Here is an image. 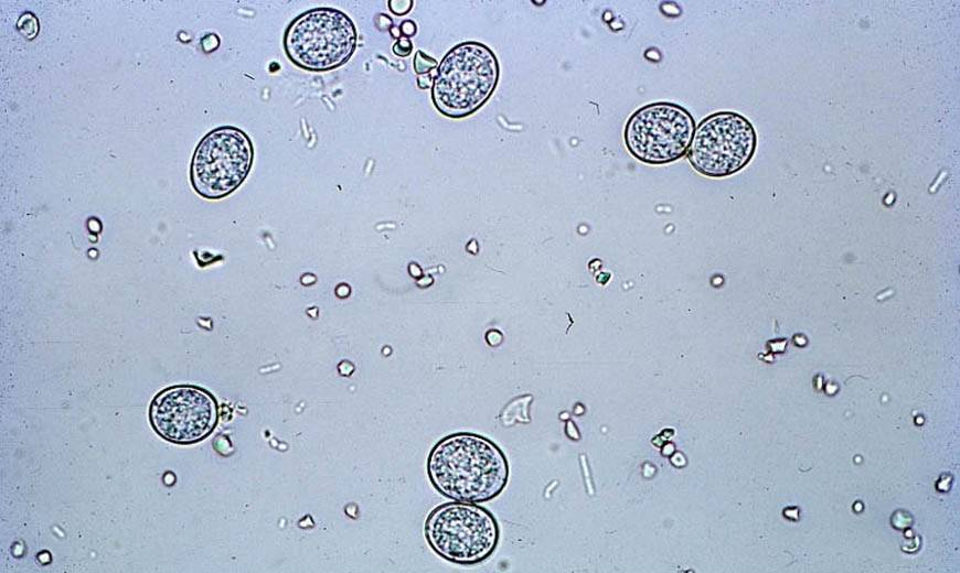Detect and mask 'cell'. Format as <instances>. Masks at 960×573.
Segmentation results:
<instances>
[{
    "instance_id": "8992f818",
    "label": "cell",
    "mask_w": 960,
    "mask_h": 573,
    "mask_svg": "<svg viewBox=\"0 0 960 573\" xmlns=\"http://www.w3.org/2000/svg\"><path fill=\"white\" fill-rule=\"evenodd\" d=\"M691 112L679 104L657 101L628 118L623 141L628 152L647 164H666L686 154L695 130Z\"/></svg>"
},
{
    "instance_id": "4fadbf2b",
    "label": "cell",
    "mask_w": 960,
    "mask_h": 573,
    "mask_svg": "<svg viewBox=\"0 0 960 573\" xmlns=\"http://www.w3.org/2000/svg\"><path fill=\"white\" fill-rule=\"evenodd\" d=\"M401 34L405 37L414 36L417 32V25L412 20H404L399 25Z\"/></svg>"
},
{
    "instance_id": "2e32d148",
    "label": "cell",
    "mask_w": 960,
    "mask_h": 573,
    "mask_svg": "<svg viewBox=\"0 0 960 573\" xmlns=\"http://www.w3.org/2000/svg\"><path fill=\"white\" fill-rule=\"evenodd\" d=\"M390 32H391V35H392L394 39H396V40H398V39L402 36V34H401V30H399V26H398V28H397V26H392L391 30H390Z\"/></svg>"
},
{
    "instance_id": "277c9868",
    "label": "cell",
    "mask_w": 960,
    "mask_h": 573,
    "mask_svg": "<svg viewBox=\"0 0 960 573\" xmlns=\"http://www.w3.org/2000/svg\"><path fill=\"white\" fill-rule=\"evenodd\" d=\"M425 538L442 559L472 565L494 552L500 529L494 516L486 508L454 500L429 512L425 521Z\"/></svg>"
},
{
    "instance_id": "5b68a950",
    "label": "cell",
    "mask_w": 960,
    "mask_h": 573,
    "mask_svg": "<svg viewBox=\"0 0 960 573\" xmlns=\"http://www.w3.org/2000/svg\"><path fill=\"white\" fill-rule=\"evenodd\" d=\"M757 149V132L748 118L721 110L695 127L686 152L692 167L708 177H725L743 170Z\"/></svg>"
},
{
    "instance_id": "ba28073f",
    "label": "cell",
    "mask_w": 960,
    "mask_h": 573,
    "mask_svg": "<svg viewBox=\"0 0 960 573\" xmlns=\"http://www.w3.org/2000/svg\"><path fill=\"white\" fill-rule=\"evenodd\" d=\"M218 420L216 399L205 389L191 385L168 387L149 406L153 430L174 444H194L207 437Z\"/></svg>"
},
{
    "instance_id": "9c48e42d",
    "label": "cell",
    "mask_w": 960,
    "mask_h": 573,
    "mask_svg": "<svg viewBox=\"0 0 960 573\" xmlns=\"http://www.w3.org/2000/svg\"><path fill=\"white\" fill-rule=\"evenodd\" d=\"M17 28L23 36L32 40L38 35L40 24L38 18L32 12H25L19 18Z\"/></svg>"
},
{
    "instance_id": "6da1fadb",
    "label": "cell",
    "mask_w": 960,
    "mask_h": 573,
    "mask_svg": "<svg viewBox=\"0 0 960 573\" xmlns=\"http://www.w3.org/2000/svg\"><path fill=\"white\" fill-rule=\"evenodd\" d=\"M433 486L455 501L486 502L498 497L509 480V463L491 440L458 432L439 440L427 458Z\"/></svg>"
},
{
    "instance_id": "8fae6325",
    "label": "cell",
    "mask_w": 960,
    "mask_h": 573,
    "mask_svg": "<svg viewBox=\"0 0 960 573\" xmlns=\"http://www.w3.org/2000/svg\"><path fill=\"white\" fill-rule=\"evenodd\" d=\"M392 51L395 55L399 57H407L413 51L412 41L408 37L401 36L393 44Z\"/></svg>"
},
{
    "instance_id": "3957f363",
    "label": "cell",
    "mask_w": 960,
    "mask_h": 573,
    "mask_svg": "<svg viewBox=\"0 0 960 573\" xmlns=\"http://www.w3.org/2000/svg\"><path fill=\"white\" fill-rule=\"evenodd\" d=\"M358 44L356 28L341 10L313 8L287 26L284 50L289 61L309 72H328L344 65Z\"/></svg>"
},
{
    "instance_id": "7a4b0ae2",
    "label": "cell",
    "mask_w": 960,
    "mask_h": 573,
    "mask_svg": "<svg viewBox=\"0 0 960 573\" xmlns=\"http://www.w3.org/2000/svg\"><path fill=\"white\" fill-rule=\"evenodd\" d=\"M499 78L500 64L488 45L461 42L445 54L437 67L430 93L433 104L445 117L466 118L489 100Z\"/></svg>"
},
{
    "instance_id": "7c38bea8",
    "label": "cell",
    "mask_w": 960,
    "mask_h": 573,
    "mask_svg": "<svg viewBox=\"0 0 960 573\" xmlns=\"http://www.w3.org/2000/svg\"><path fill=\"white\" fill-rule=\"evenodd\" d=\"M388 9L396 15H404L413 7V0H388Z\"/></svg>"
},
{
    "instance_id": "30bf717a",
    "label": "cell",
    "mask_w": 960,
    "mask_h": 573,
    "mask_svg": "<svg viewBox=\"0 0 960 573\" xmlns=\"http://www.w3.org/2000/svg\"><path fill=\"white\" fill-rule=\"evenodd\" d=\"M414 71L417 75L429 74L433 69L438 67L437 61L425 54L423 51L418 50L415 53L413 60Z\"/></svg>"
},
{
    "instance_id": "5bb4252c",
    "label": "cell",
    "mask_w": 960,
    "mask_h": 573,
    "mask_svg": "<svg viewBox=\"0 0 960 573\" xmlns=\"http://www.w3.org/2000/svg\"><path fill=\"white\" fill-rule=\"evenodd\" d=\"M434 77L430 74L418 75L417 77V86L420 89H427L430 84L433 85Z\"/></svg>"
},
{
    "instance_id": "52a82bcc",
    "label": "cell",
    "mask_w": 960,
    "mask_h": 573,
    "mask_svg": "<svg viewBox=\"0 0 960 573\" xmlns=\"http://www.w3.org/2000/svg\"><path fill=\"white\" fill-rule=\"evenodd\" d=\"M254 147L247 133L224 126L206 133L194 150L190 180L204 198L220 199L234 192L248 175Z\"/></svg>"
},
{
    "instance_id": "9a60e30c",
    "label": "cell",
    "mask_w": 960,
    "mask_h": 573,
    "mask_svg": "<svg viewBox=\"0 0 960 573\" xmlns=\"http://www.w3.org/2000/svg\"><path fill=\"white\" fill-rule=\"evenodd\" d=\"M386 18H387V14H382V13L377 14V15L375 17V25H376V28L381 26V24L383 23V24H384V30H383V31L391 30V26H388L387 24L384 23V22H385L384 20H385Z\"/></svg>"
}]
</instances>
